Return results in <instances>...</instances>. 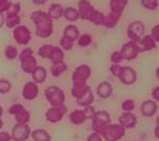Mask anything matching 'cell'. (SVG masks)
<instances>
[{"mask_svg": "<svg viewBox=\"0 0 159 141\" xmlns=\"http://www.w3.org/2000/svg\"><path fill=\"white\" fill-rule=\"evenodd\" d=\"M4 22L8 28H15L20 23V17L18 14H7Z\"/></svg>", "mask_w": 159, "mask_h": 141, "instance_id": "obj_29", "label": "cell"}, {"mask_svg": "<svg viewBox=\"0 0 159 141\" xmlns=\"http://www.w3.org/2000/svg\"><path fill=\"white\" fill-rule=\"evenodd\" d=\"M30 136V127L27 124H16L12 128L11 138L14 141H25Z\"/></svg>", "mask_w": 159, "mask_h": 141, "instance_id": "obj_10", "label": "cell"}, {"mask_svg": "<svg viewBox=\"0 0 159 141\" xmlns=\"http://www.w3.org/2000/svg\"><path fill=\"white\" fill-rule=\"evenodd\" d=\"M11 90V83L8 80H0V94H7Z\"/></svg>", "mask_w": 159, "mask_h": 141, "instance_id": "obj_39", "label": "cell"}, {"mask_svg": "<svg viewBox=\"0 0 159 141\" xmlns=\"http://www.w3.org/2000/svg\"><path fill=\"white\" fill-rule=\"evenodd\" d=\"M92 74L89 66L87 65H81L74 70L73 74H72V80L73 83H86L88 78Z\"/></svg>", "mask_w": 159, "mask_h": 141, "instance_id": "obj_11", "label": "cell"}, {"mask_svg": "<svg viewBox=\"0 0 159 141\" xmlns=\"http://www.w3.org/2000/svg\"><path fill=\"white\" fill-rule=\"evenodd\" d=\"M155 135H156V137H158V126L155 129Z\"/></svg>", "mask_w": 159, "mask_h": 141, "instance_id": "obj_53", "label": "cell"}, {"mask_svg": "<svg viewBox=\"0 0 159 141\" xmlns=\"http://www.w3.org/2000/svg\"><path fill=\"white\" fill-rule=\"evenodd\" d=\"M13 37L20 45H27L31 39V32L26 26H16L13 30Z\"/></svg>", "mask_w": 159, "mask_h": 141, "instance_id": "obj_6", "label": "cell"}, {"mask_svg": "<svg viewBox=\"0 0 159 141\" xmlns=\"http://www.w3.org/2000/svg\"><path fill=\"white\" fill-rule=\"evenodd\" d=\"M11 136L7 131H1L0 133V141H10Z\"/></svg>", "mask_w": 159, "mask_h": 141, "instance_id": "obj_49", "label": "cell"}, {"mask_svg": "<svg viewBox=\"0 0 159 141\" xmlns=\"http://www.w3.org/2000/svg\"><path fill=\"white\" fill-rule=\"evenodd\" d=\"M95 10L88 0H80L79 1V14L82 20H88L90 13Z\"/></svg>", "mask_w": 159, "mask_h": 141, "instance_id": "obj_15", "label": "cell"}, {"mask_svg": "<svg viewBox=\"0 0 159 141\" xmlns=\"http://www.w3.org/2000/svg\"><path fill=\"white\" fill-rule=\"evenodd\" d=\"M45 97L52 107L65 103V93L57 86H50L45 90Z\"/></svg>", "mask_w": 159, "mask_h": 141, "instance_id": "obj_5", "label": "cell"}, {"mask_svg": "<svg viewBox=\"0 0 159 141\" xmlns=\"http://www.w3.org/2000/svg\"><path fill=\"white\" fill-rule=\"evenodd\" d=\"M23 97L26 100H34L37 98L39 94V88H38V84L34 83V81L27 82L25 84L24 88H23Z\"/></svg>", "mask_w": 159, "mask_h": 141, "instance_id": "obj_13", "label": "cell"}, {"mask_svg": "<svg viewBox=\"0 0 159 141\" xmlns=\"http://www.w3.org/2000/svg\"><path fill=\"white\" fill-rule=\"evenodd\" d=\"M128 0H111L110 2V8H111V12L107 17H104L103 25L107 28H113L115 27L116 24L118 23L119 18H120L123 11L125 7L127 6Z\"/></svg>", "mask_w": 159, "mask_h": 141, "instance_id": "obj_2", "label": "cell"}, {"mask_svg": "<svg viewBox=\"0 0 159 141\" xmlns=\"http://www.w3.org/2000/svg\"><path fill=\"white\" fill-rule=\"evenodd\" d=\"M64 37H67V38H69L74 42L80 37V31L78 27H75L74 25H68L64 29Z\"/></svg>", "mask_w": 159, "mask_h": 141, "instance_id": "obj_24", "label": "cell"}, {"mask_svg": "<svg viewBox=\"0 0 159 141\" xmlns=\"http://www.w3.org/2000/svg\"><path fill=\"white\" fill-rule=\"evenodd\" d=\"M120 55L123 57V59L126 60H132L139 55L140 51H139V46H138V43L134 41H129L127 43H125L123 45L120 50Z\"/></svg>", "mask_w": 159, "mask_h": 141, "instance_id": "obj_8", "label": "cell"}, {"mask_svg": "<svg viewBox=\"0 0 159 141\" xmlns=\"http://www.w3.org/2000/svg\"><path fill=\"white\" fill-rule=\"evenodd\" d=\"M53 45L51 44H45V45L41 46L39 49V55L41 56L42 58H48L51 55V52H52Z\"/></svg>", "mask_w": 159, "mask_h": 141, "instance_id": "obj_33", "label": "cell"}, {"mask_svg": "<svg viewBox=\"0 0 159 141\" xmlns=\"http://www.w3.org/2000/svg\"><path fill=\"white\" fill-rule=\"evenodd\" d=\"M3 24H4V14L0 12V28L3 26Z\"/></svg>", "mask_w": 159, "mask_h": 141, "instance_id": "obj_52", "label": "cell"}, {"mask_svg": "<svg viewBox=\"0 0 159 141\" xmlns=\"http://www.w3.org/2000/svg\"><path fill=\"white\" fill-rule=\"evenodd\" d=\"M90 119H92V121H93L92 127H93V133L99 134L100 136L103 134V131L107 126L111 123L110 114L107 113V111H103V110H100V111L95 112Z\"/></svg>", "mask_w": 159, "mask_h": 141, "instance_id": "obj_3", "label": "cell"}, {"mask_svg": "<svg viewBox=\"0 0 159 141\" xmlns=\"http://www.w3.org/2000/svg\"><path fill=\"white\" fill-rule=\"evenodd\" d=\"M11 2L9 1V0H0V12H6V10L8 9L9 4H10Z\"/></svg>", "mask_w": 159, "mask_h": 141, "instance_id": "obj_46", "label": "cell"}, {"mask_svg": "<svg viewBox=\"0 0 159 141\" xmlns=\"http://www.w3.org/2000/svg\"><path fill=\"white\" fill-rule=\"evenodd\" d=\"M25 108L23 107L22 105H20V103H15V105H13L12 107L9 109V112H10V114H12V115L15 116L16 114L20 113L22 111H24Z\"/></svg>", "mask_w": 159, "mask_h": 141, "instance_id": "obj_41", "label": "cell"}, {"mask_svg": "<svg viewBox=\"0 0 159 141\" xmlns=\"http://www.w3.org/2000/svg\"><path fill=\"white\" fill-rule=\"evenodd\" d=\"M152 38L154 39L155 42H158L159 41V26L156 25L155 27L152 29Z\"/></svg>", "mask_w": 159, "mask_h": 141, "instance_id": "obj_43", "label": "cell"}, {"mask_svg": "<svg viewBox=\"0 0 159 141\" xmlns=\"http://www.w3.org/2000/svg\"><path fill=\"white\" fill-rule=\"evenodd\" d=\"M118 79L121 81V83L126 84V85H131L137 81V73L131 67H121L120 72L118 74Z\"/></svg>", "mask_w": 159, "mask_h": 141, "instance_id": "obj_12", "label": "cell"}, {"mask_svg": "<svg viewBox=\"0 0 159 141\" xmlns=\"http://www.w3.org/2000/svg\"><path fill=\"white\" fill-rule=\"evenodd\" d=\"M157 110H158V105L154 100H145L141 105V112L146 117L153 116L154 114H156Z\"/></svg>", "mask_w": 159, "mask_h": 141, "instance_id": "obj_16", "label": "cell"}, {"mask_svg": "<svg viewBox=\"0 0 159 141\" xmlns=\"http://www.w3.org/2000/svg\"><path fill=\"white\" fill-rule=\"evenodd\" d=\"M67 111V107L65 106V103L60 106H56V107H52L46 111L45 117L48 122L51 123H57L60 120L64 117V114Z\"/></svg>", "mask_w": 159, "mask_h": 141, "instance_id": "obj_9", "label": "cell"}, {"mask_svg": "<svg viewBox=\"0 0 159 141\" xmlns=\"http://www.w3.org/2000/svg\"><path fill=\"white\" fill-rule=\"evenodd\" d=\"M31 137L34 141H51V136L45 129H36L31 133Z\"/></svg>", "mask_w": 159, "mask_h": 141, "instance_id": "obj_27", "label": "cell"}, {"mask_svg": "<svg viewBox=\"0 0 159 141\" xmlns=\"http://www.w3.org/2000/svg\"><path fill=\"white\" fill-rule=\"evenodd\" d=\"M20 67H22L23 71H25L26 73H32V71L38 67L37 59L34 57V55L23 58V59H20Z\"/></svg>", "mask_w": 159, "mask_h": 141, "instance_id": "obj_18", "label": "cell"}, {"mask_svg": "<svg viewBox=\"0 0 159 141\" xmlns=\"http://www.w3.org/2000/svg\"><path fill=\"white\" fill-rule=\"evenodd\" d=\"M121 60H123V57H121V55H120L119 52H114V53L112 54L111 62L113 63V64H119Z\"/></svg>", "mask_w": 159, "mask_h": 141, "instance_id": "obj_42", "label": "cell"}, {"mask_svg": "<svg viewBox=\"0 0 159 141\" xmlns=\"http://www.w3.org/2000/svg\"><path fill=\"white\" fill-rule=\"evenodd\" d=\"M62 12H64V8L60 4L54 3L50 7L48 14L52 20H58V18L62 16Z\"/></svg>", "mask_w": 159, "mask_h": 141, "instance_id": "obj_26", "label": "cell"}, {"mask_svg": "<svg viewBox=\"0 0 159 141\" xmlns=\"http://www.w3.org/2000/svg\"><path fill=\"white\" fill-rule=\"evenodd\" d=\"M90 42H92V36L88 34L82 35L79 38V45L82 46V48H85V46L89 45Z\"/></svg>", "mask_w": 159, "mask_h": 141, "instance_id": "obj_37", "label": "cell"}, {"mask_svg": "<svg viewBox=\"0 0 159 141\" xmlns=\"http://www.w3.org/2000/svg\"><path fill=\"white\" fill-rule=\"evenodd\" d=\"M2 112H3V109H2V107L0 106V117H1V115H2Z\"/></svg>", "mask_w": 159, "mask_h": 141, "instance_id": "obj_54", "label": "cell"}, {"mask_svg": "<svg viewBox=\"0 0 159 141\" xmlns=\"http://www.w3.org/2000/svg\"><path fill=\"white\" fill-rule=\"evenodd\" d=\"M158 92H159V87L157 86V87H155L153 90V92H152V96L154 97V99L155 100H158L159 99V94H158Z\"/></svg>", "mask_w": 159, "mask_h": 141, "instance_id": "obj_50", "label": "cell"}, {"mask_svg": "<svg viewBox=\"0 0 159 141\" xmlns=\"http://www.w3.org/2000/svg\"><path fill=\"white\" fill-rule=\"evenodd\" d=\"M64 57H65V54L61 49L58 48V46H53L52 52H51V55H50V57H48L53 62V64L58 63V62H62V60H64Z\"/></svg>", "mask_w": 159, "mask_h": 141, "instance_id": "obj_28", "label": "cell"}, {"mask_svg": "<svg viewBox=\"0 0 159 141\" xmlns=\"http://www.w3.org/2000/svg\"><path fill=\"white\" fill-rule=\"evenodd\" d=\"M66 70H67V65L66 63H64V60L62 62L55 63V64H53L52 68H51V71H52V74L54 77L61 76Z\"/></svg>", "mask_w": 159, "mask_h": 141, "instance_id": "obj_30", "label": "cell"}, {"mask_svg": "<svg viewBox=\"0 0 159 141\" xmlns=\"http://www.w3.org/2000/svg\"><path fill=\"white\" fill-rule=\"evenodd\" d=\"M125 128L120 124H109L101 136L107 141H117L125 136Z\"/></svg>", "mask_w": 159, "mask_h": 141, "instance_id": "obj_4", "label": "cell"}, {"mask_svg": "<svg viewBox=\"0 0 159 141\" xmlns=\"http://www.w3.org/2000/svg\"><path fill=\"white\" fill-rule=\"evenodd\" d=\"M141 3L147 10L154 11L158 7V0H141Z\"/></svg>", "mask_w": 159, "mask_h": 141, "instance_id": "obj_35", "label": "cell"}, {"mask_svg": "<svg viewBox=\"0 0 159 141\" xmlns=\"http://www.w3.org/2000/svg\"><path fill=\"white\" fill-rule=\"evenodd\" d=\"M144 30H145V27H144L142 22H140V21L132 22L131 24L128 26L127 29V35L129 37L130 41H134L138 43V41L143 37Z\"/></svg>", "mask_w": 159, "mask_h": 141, "instance_id": "obj_7", "label": "cell"}, {"mask_svg": "<svg viewBox=\"0 0 159 141\" xmlns=\"http://www.w3.org/2000/svg\"><path fill=\"white\" fill-rule=\"evenodd\" d=\"M118 122L124 128H133L137 124V117L131 112H125L119 115Z\"/></svg>", "mask_w": 159, "mask_h": 141, "instance_id": "obj_14", "label": "cell"}, {"mask_svg": "<svg viewBox=\"0 0 159 141\" xmlns=\"http://www.w3.org/2000/svg\"><path fill=\"white\" fill-rule=\"evenodd\" d=\"M120 69H121V67L118 64H113V65L111 66V67H110V70H111V72L114 74V76H116V77H118L119 72H120Z\"/></svg>", "mask_w": 159, "mask_h": 141, "instance_id": "obj_45", "label": "cell"}, {"mask_svg": "<svg viewBox=\"0 0 159 141\" xmlns=\"http://www.w3.org/2000/svg\"><path fill=\"white\" fill-rule=\"evenodd\" d=\"M20 11V4L18 2H11L9 4L8 9L6 10L7 14H18Z\"/></svg>", "mask_w": 159, "mask_h": 141, "instance_id": "obj_36", "label": "cell"}, {"mask_svg": "<svg viewBox=\"0 0 159 141\" xmlns=\"http://www.w3.org/2000/svg\"><path fill=\"white\" fill-rule=\"evenodd\" d=\"M121 108L125 112H131L134 109V101L132 99H127L121 103Z\"/></svg>", "mask_w": 159, "mask_h": 141, "instance_id": "obj_40", "label": "cell"}, {"mask_svg": "<svg viewBox=\"0 0 159 141\" xmlns=\"http://www.w3.org/2000/svg\"><path fill=\"white\" fill-rule=\"evenodd\" d=\"M93 101V94L92 92V88H88L86 91V93L84 95H82L81 97L76 99V102L80 106H83V107H87V106H90Z\"/></svg>", "mask_w": 159, "mask_h": 141, "instance_id": "obj_21", "label": "cell"}, {"mask_svg": "<svg viewBox=\"0 0 159 141\" xmlns=\"http://www.w3.org/2000/svg\"><path fill=\"white\" fill-rule=\"evenodd\" d=\"M3 126V122H2V120H1V117H0V128Z\"/></svg>", "mask_w": 159, "mask_h": 141, "instance_id": "obj_55", "label": "cell"}, {"mask_svg": "<svg viewBox=\"0 0 159 141\" xmlns=\"http://www.w3.org/2000/svg\"><path fill=\"white\" fill-rule=\"evenodd\" d=\"M62 16L67 21H69V22H75V21H78L80 18L79 11L75 8H72V7H68V8L64 9Z\"/></svg>", "mask_w": 159, "mask_h": 141, "instance_id": "obj_23", "label": "cell"}, {"mask_svg": "<svg viewBox=\"0 0 159 141\" xmlns=\"http://www.w3.org/2000/svg\"><path fill=\"white\" fill-rule=\"evenodd\" d=\"M46 1H48V0H32V2H34V4H37V6H41V4H44Z\"/></svg>", "mask_w": 159, "mask_h": 141, "instance_id": "obj_51", "label": "cell"}, {"mask_svg": "<svg viewBox=\"0 0 159 141\" xmlns=\"http://www.w3.org/2000/svg\"><path fill=\"white\" fill-rule=\"evenodd\" d=\"M87 141H102V138L99 134L97 133H93L92 135L88 136Z\"/></svg>", "mask_w": 159, "mask_h": 141, "instance_id": "obj_48", "label": "cell"}, {"mask_svg": "<svg viewBox=\"0 0 159 141\" xmlns=\"http://www.w3.org/2000/svg\"><path fill=\"white\" fill-rule=\"evenodd\" d=\"M84 112H85V115H86V119H89V117L93 116V114L95 113V108L92 107V106H87V107H85V109H84Z\"/></svg>", "mask_w": 159, "mask_h": 141, "instance_id": "obj_44", "label": "cell"}, {"mask_svg": "<svg viewBox=\"0 0 159 141\" xmlns=\"http://www.w3.org/2000/svg\"><path fill=\"white\" fill-rule=\"evenodd\" d=\"M31 55H32V50L30 48H27L22 51V53L20 54V58L23 59V58H26L28 56H31Z\"/></svg>", "mask_w": 159, "mask_h": 141, "instance_id": "obj_47", "label": "cell"}, {"mask_svg": "<svg viewBox=\"0 0 159 141\" xmlns=\"http://www.w3.org/2000/svg\"><path fill=\"white\" fill-rule=\"evenodd\" d=\"M15 121L16 124H27L30 121V113L27 110H24L20 113L15 115Z\"/></svg>", "mask_w": 159, "mask_h": 141, "instance_id": "obj_32", "label": "cell"}, {"mask_svg": "<svg viewBox=\"0 0 159 141\" xmlns=\"http://www.w3.org/2000/svg\"><path fill=\"white\" fill-rule=\"evenodd\" d=\"M4 54H6V57L8 58V59H14V58L18 55V52H17V49H16L15 46L8 45L6 49Z\"/></svg>", "mask_w": 159, "mask_h": 141, "instance_id": "obj_34", "label": "cell"}, {"mask_svg": "<svg viewBox=\"0 0 159 141\" xmlns=\"http://www.w3.org/2000/svg\"><path fill=\"white\" fill-rule=\"evenodd\" d=\"M86 120V115L84 110H74L71 114H70V121L74 124V125H80Z\"/></svg>", "mask_w": 159, "mask_h": 141, "instance_id": "obj_25", "label": "cell"}, {"mask_svg": "<svg viewBox=\"0 0 159 141\" xmlns=\"http://www.w3.org/2000/svg\"><path fill=\"white\" fill-rule=\"evenodd\" d=\"M60 45H61V48L64 50L70 51L73 48V41L70 40L69 38H67V37H62L61 40H60Z\"/></svg>", "mask_w": 159, "mask_h": 141, "instance_id": "obj_38", "label": "cell"}, {"mask_svg": "<svg viewBox=\"0 0 159 141\" xmlns=\"http://www.w3.org/2000/svg\"><path fill=\"white\" fill-rule=\"evenodd\" d=\"M139 51L140 52H146V51H151L153 49H155L157 46V42L154 41V39L151 36H144L139 40Z\"/></svg>", "mask_w": 159, "mask_h": 141, "instance_id": "obj_17", "label": "cell"}, {"mask_svg": "<svg viewBox=\"0 0 159 141\" xmlns=\"http://www.w3.org/2000/svg\"><path fill=\"white\" fill-rule=\"evenodd\" d=\"M31 20L36 24V34L40 38H48L53 34V20L48 13L36 11L31 13Z\"/></svg>", "mask_w": 159, "mask_h": 141, "instance_id": "obj_1", "label": "cell"}, {"mask_svg": "<svg viewBox=\"0 0 159 141\" xmlns=\"http://www.w3.org/2000/svg\"><path fill=\"white\" fill-rule=\"evenodd\" d=\"M32 76V80H34V83L39 84V83H43L46 80V70L44 67L42 66H38L36 69L32 71L31 73Z\"/></svg>", "mask_w": 159, "mask_h": 141, "instance_id": "obj_20", "label": "cell"}, {"mask_svg": "<svg viewBox=\"0 0 159 141\" xmlns=\"http://www.w3.org/2000/svg\"><path fill=\"white\" fill-rule=\"evenodd\" d=\"M87 21L92 22L93 24H95V25H103L104 15H103V13H101L100 11L93 10V12L90 13V15Z\"/></svg>", "mask_w": 159, "mask_h": 141, "instance_id": "obj_31", "label": "cell"}, {"mask_svg": "<svg viewBox=\"0 0 159 141\" xmlns=\"http://www.w3.org/2000/svg\"><path fill=\"white\" fill-rule=\"evenodd\" d=\"M112 92H113V88H112V85L109 83V82L104 81V82H101V83L98 85L97 87V94L99 97L103 98H109L111 96Z\"/></svg>", "mask_w": 159, "mask_h": 141, "instance_id": "obj_19", "label": "cell"}, {"mask_svg": "<svg viewBox=\"0 0 159 141\" xmlns=\"http://www.w3.org/2000/svg\"><path fill=\"white\" fill-rule=\"evenodd\" d=\"M89 88V86L86 83H73V87L71 90V94L73 97H75L76 99L81 97L82 95L86 93V91Z\"/></svg>", "mask_w": 159, "mask_h": 141, "instance_id": "obj_22", "label": "cell"}]
</instances>
